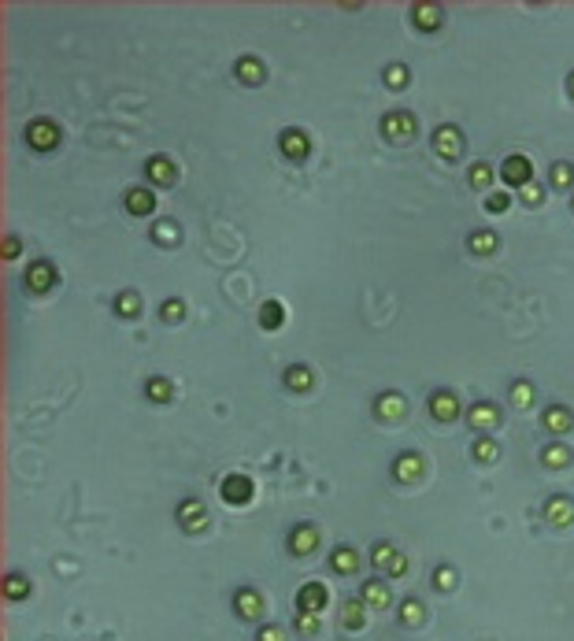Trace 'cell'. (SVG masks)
<instances>
[{"mask_svg": "<svg viewBox=\"0 0 574 641\" xmlns=\"http://www.w3.org/2000/svg\"><path fill=\"white\" fill-rule=\"evenodd\" d=\"M219 493H223L226 504H249L252 501V482L244 479V474H226Z\"/></svg>", "mask_w": 574, "mask_h": 641, "instance_id": "cell-2", "label": "cell"}, {"mask_svg": "<svg viewBox=\"0 0 574 641\" xmlns=\"http://www.w3.org/2000/svg\"><path fill=\"white\" fill-rule=\"evenodd\" d=\"M567 89H570V96H574V74L567 78Z\"/></svg>", "mask_w": 574, "mask_h": 641, "instance_id": "cell-47", "label": "cell"}, {"mask_svg": "<svg viewBox=\"0 0 574 641\" xmlns=\"http://www.w3.org/2000/svg\"><path fill=\"white\" fill-rule=\"evenodd\" d=\"M297 627H300L304 634H315L319 623H315V615H297Z\"/></svg>", "mask_w": 574, "mask_h": 641, "instance_id": "cell-44", "label": "cell"}, {"mask_svg": "<svg viewBox=\"0 0 574 641\" xmlns=\"http://www.w3.org/2000/svg\"><path fill=\"white\" fill-rule=\"evenodd\" d=\"M552 182L556 186H570L574 182V167H570V163H556V167H552Z\"/></svg>", "mask_w": 574, "mask_h": 641, "instance_id": "cell-32", "label": "cell"}, {"mask_svg": "<svg viewBox=\"0 0 574 641\" xmlns=\"http://www.w3.org/2000/svg\"><path fill=\"white\" fill-rule=\"evenodd\" d=\"M237 74L256 86V82H264V63L259 60H237Z\"/></svg>", "mask_w": 574, "mask_h": 641, "instance_id": "cell-23", "label": "cell"}, {"mask_svg": "<svg viewBox=\"0 0 574 641\" xmlns=\"http://www.w3.org/2000/svg\"><path fill=\"white\" fill-rule=\"evenodd\" d=\"M344 627H349V630L364 627V604H356V601L344 604Z\"/></svg>", "mask_w": 574, "mask_h": 641, "instance_id": "cell-29", "label": "cell"}, {"mask_svg": "<svg viewBox=\"0 0 574 641\" xmlns=\"http://www.w3.org/2000/svg\"><path fill=\"white\" fill-rule=\"evenodd\" d=\"M259 641H282V630H278V627H264V630H259Z\"/></svg>", "mask_w": 574, "mask_h": 641, "instance_id": "cell-45", "label": "cell"}, {"mask_svg": "<svg viewBox=\"0 0 574 641\" xmlns=\"http://www.w3.org/2000/svg\"><path fill=\"white\" fill-rule=\"evenodd\" d=\"M297 608L304 615H319L322 608H326V586L322 582H308L300 593H297Z\"/></svg>", "mask_w": 574, "mask_h": 641, "instance_id": "cell-4", "label": "cell"}, {"mask_svg": "<svg viewBox=\"0 0 574 641\" xmlns=\"http://www.w3.org/2000/svg\"><path fill=\"white\" fill-rule=\"evenodd\" d=\"M386 82H389L393 89H400L404 82H407V67H404V63H393V67H386Z\"/></svg>", "mask_w": 574, "mask_h": 641, "instance_id": "cell-31", "label": "cell"}, {"mask_svg": "<svg viewBox=\"0 0 574 641\" xmlns=\"http://www.w3.org/2000/svg\"><path fill=\"white\" fill-rule=\"evenodd\" d=\"M474 456H478L482 464H493V459H497V445H493L489 437H482L478 445H474Z\"/></svg>", "mask_w": 574, "mask_h": 641, "instance_id": "cell-33", "label": "cell"}, {"mask_svg": "<svg viewBox=\"0 0 574 641\" xmlns=\"http://www.w3.org/2000/svg\"><path fill=\"white\" fill-rule=\"evenodd\" d=\"M26 138H30V145H34V149H56V141H60V130H56V123H34L26 130Z\"/></svg>", "mask_w": 574, "mask_h": 641, "instance_id": "cell-6", "label": "cell"}, {"mask_svg": "<svg viewBox=\"0 0 574 641\" xmlns=\"http://www.w3.org/2000/svg\"><path fill=\"white\" fill-rule=\"evenodd\" d=\"M471 249L478 252V256H493V249H497V234H493V230H478V234H471Z\"/></svg>", "mask_w": 574, "mask_h": 641, "instance_id": "cell-21", "label": "cell"}, {"mask_svg": "<svg viewBox=\"0 0 574 641\" xmlns=\"http://www.w3.org/2000/svg\"><path fill=\"white\" fill-rule=\"evenodd\" d=\"M334 567H337L341 574H349V571L359 567V556H356L352 549H337V552H334Z\"/></svg>", "mask_w": 574, "mask_h": 641, "instance_id": "cell-25", "label": "cell"}, {"mask_svg": "<svg viewBox=\"0 0 574 641\" xmlns=\"http://www.w3.org/2000/svg\"><path fill=\"white\" fill-rule=\"evenodd\" d=\"M156 238H159V241H167V245H171V241H178V226H174V223H159V226H156Z\"/></svg>", "mask_w": 574, "mask_h": 641, "instance_id": "cell-43", "label": "cell"}, {"mask_svg": "<svg viewBox=\"0 0 574 641\" xmlns=\"http://www.w3.org/2000/svg\"><path fill=\"white\" fill-rule=\"evenodd\" d=\"M282 152L289 160H304L308 156V134H304V130H286V134H282Z\"/></svg>", "mask_w": 574, "mask_h": 641, "instance_id": "cell-10", "label": "cell"}, {"mask_svg": "<svg viewBox=\"0 0 574 641\" xmlns=\"http://www.w3.org/2000/svg\"><path fill=\"white\" fill-rule=\"evenodd\" d=\"M541 459H545L548 467H567V464H570V452H567L563 445H548Z\"/></svg>", "mask_w": 574, "mask_h": 641, "instance_id": "cell-27", "label": "cell"}, {"mask_svg": "<svg viewBox=\"0 0 574 641\" xmlns=\"http://www.w3.org/2000/svg\"><path fill=\"white\" fill-rule=\"evenodd\" d=\"M434 586H437V589H452V586H456V571H452V567H437Z\"/></svg>", "mask_w": 574, "mask_h": 641, "instance_id": "cell-35", "label": "cell"}, {"mask_svg": "<svg viewBox=\"0 0 574 641\" xmlns=\"http://www.w3.org/2000/svg\"><path fill=\"white\" fill-rule=\"evenodd\" d=\"M364 601H367V604H374V608L389 604V589H386V582H367V589H364Z\"/></svg>", "mask_w": 574, "mask_h": 641, "instance_id": "cell-24", "label": "cell"}, {"mask_svg": "<svg viewBox=\"0 0 574 641\" xmlns=\"http://www.w3.org/2000/svg\"><path fill=\"white\" fill-rule=\"evenodd\" d=\"M415 23H419L422 30H437V23H441V11H437L434 4H415Z\"/></svg>", "mask_w": 574, "mask_h": 641, "instance_id": "cell-22", "label": "cell"}, {"mask_svg": "<svg viewBox=\"0 0 574 641\" xmlns=\"http://www.w3.org/2000/svg\"><path fill=\"white\" fill-rule=\"evenodd\" d=\"M545 515H548V523H556V527H567V523H574V504L567 497H552Z\"/></svg>", "mask_w": 574, "mask_h": 641, "instance_id": "cell-11", "label": "cell"}, {"mask_svg": "<svg viewBox=\"0 0 574 641\" xmlns=\"http://www.w3.org/2000/svg\"><path fill=\"white\" fill-rule=\"evenodd\" d=\"M522 201H527V204H541V201H545V193H541V186L527 182V186H522Z\"/></svg>", "mask_w": 574, "mask_h": 641, "instance_id": "cell-41", "label": "cell"}, {"mask_svg": "<svg viewBox=\"0 0 574 641\" xmlns=\"http://www.w3.org/2000/svg\"><path fill=\"white\" fill-rule=\"evenodd\" d=\"M178 519H182V527L186 530H204V508H201V501H186L182 508H178Z\"/></svg>", "mask_w": 574, "mask_h": 641, "instance_id": "cell-12", "label": "cell"}, {"mask_svg": "<svg viewBox=\"0 0 574 641\" xmlns=\"http://www.w3.org/2000/svg\"><path fill=\"white\" fill-rule=\"evenodd\" d=\"M145 393H149L152 401H167L171 397V382H167V378H152V382L145 386Z\"/></svg>", "mask_w": 574, "mask_h": 641, "instance_id": "cell-30", "label": "cell"}, {"mask_svg": "<svg viewBox=\"0 0 574 641\" xmlns=\"http://www.w3.org/2000/svg\"><path fill=\"white\" fill-rule=\"evenodd\" d=\"M234 604H237V612H241L244 619H256L259 612H264V604H259V597L252 593V589H241V593H237V601H234Z\"/></svg>", "mask_w": 574, "mask_h": 641, "instance_id": "cell-19", "label": "cell"}, {"mask_svg": "<svg viewBox=\"0 0 574 641\" xmlns=\"http://www.w3.org/2000/svg\"><path fill=\"white\" fill-rule=\"evenodd\" d=\"M393 471H397V479H400V482H415L419 474H422V459H419L415 452H404V456L397 459V467H393Z\"/></svg>", "mask_w": 574, "mask_h": 641, "instance_id": "cell-14", "label": "cell"}, {"mask_svg": "<svg viewBox=\"0 0 574 641\" xmlns=\"http://www.w3.org/2000/svg\"><path fill=\"white\" fill-rule=\"evenodd\" d=\"M434 149L445 156V160H456L459 152H463V138H459V130H456V126H441L437 134H434Z\"/></svg>", "mask_w": 574, "mask_h": 641, "instance_id": "cell-5", "label": "cell"}, {"mask_svg": "<svg viewBox=\"0 0 574 641\" xmlns=\"http://www.w3.org/2000/svg\"><path fill=\"white\" fill-rule=\"evenodd\" d=\"M145 171H149V178H152V182H159V186H171L174 174H178L174 163H171L167 156H152L149 163H145Z\"/></svg>", "mask_w": 574, "mask_h": 641, "instance_id": "cell-9", "label": "cell"}, {"mask_svg": "<svg viewBox=\"0 0 574 641\" xmlns=\"http://www.w3.org/2000/svg\"><path fill=\"white\" fill-rule=\"evenodd\" d=\"M282 323H286V308L278 301H267L264 308H259V326H264V330H278Z\"/></svg>", "mask_w": 574, "mask_h": 641, "instance_id": "cell-16", "label": "cell"}, {"mask_svg": "<svg viewBox=\"0 0 574 641\" xmlns=\"http://www.w3.org/2000/svg\"><path fill=\"white\" fill-rule=\"evenodd\" d=\"M500 178L507 186H527V182H534V163L527 160V156H507L504 160V167H500Z\"/></svg>", "mask_w": 574, "mask_h": 641, "instance_id": "cell-1", "label": "cell"}, {"mask_svg": "<svg viewBox=\"0 0 574 641\" xmlns=\"http://www.w3.org/2000/svg\"><path fill=\"white\" fill-rule=\"evenodd\" d=\"M182 316H186V304H182V301H167V304H163V319H167V323H178Z\"/></svg>", "mask_w": 574, "mask_h": 641, "instance_id": "cell-37", "label": "cell"}, {"mask_svg": "<svg viewBox=\"0 0 574 641\" xmlns=\"http://www.w3.org/2000/svg\"><path fill=\"white\" fill-rule=\"evenodd\" d=\"M26 589H30V586H26L23 574H11V579H8V597L19 601V597H26Z\"/></svg>", "mask_w": 574, "mask_h": 641, "instance_id": "cell-38", "label": "cell"}, {"mask_svg": "<svg viewBox=\"0 0 574 641\" xmlns=\"http://www.w3.org/2000/svg\"><path fill=\"white\" fill-rule=\"evenodd\" d=\"M489 178H493V171H489L485 163H474L471 167V186H489Z\"/></svg>", "mask_w": 574, "mask_h": 641, "instance_id": "cell-36", "label": "cell"}, {"mask_svg": "<svg viewBox=\"0 0 574 641\" xmlns=\"http://www.w3.org/2000/svg\"><path fill=\"white\" fill-rule=\"evenodd\" d=\"M115 308H119L126 319H134V316H137V308H141V301H137V293H119V301H115Z\"/></svg>", "mask_w": 574, "mask_h": 641, "instance_id": "cell-28", "label": "cell"}, {"mask_svg": "<svg viewBox=\"0 0 574 641\" xmlns=\"http://www.w3.org/2000/svg\"><path fill=\"white\" fill-rule=\"evenodd\" d=\"M4 252H8V260H11L15 252H19V241H15V238H8V241H4Z\"/></svg>", "mask_w": 574, "mask_h": 641, "instance_id": "cell-46", "label": "cell"}, {"mask_svg": "<svg viewBox=\"0 0 574 641\" xmlns=\"http://www.w3.org/2000/svg\"><path fill=\"white\" fill-rule=\"evenodd\" d=\"M512 401H515L519 408H527V404L534 401V393H530V386H527V382H519V386L512 389Z\"/></svg>", "mask_w": 574, "mask_h": 641, "instance_id": "cell-39", "label": "cell"}, {"mask_svg": "<svg viewBox=\"0 0 574 641\" xmlns=\"http://www.w3.org/2000/svg\"><path fill=\"white\" fill-rule=\"evenodd\" d=\"M286 386L289 389H308L311 386V371L308 367H289L286 371Z\"/></svg>", "mask_w": 574, "mask_h": 641, "instance_id": "cell-26", "label": "cell"}, {"mask_svg": "<svg viewBox=\"0 0 574 641\" xmlns=\"http://www.w3.org/2000/svg\"><path fill=\"white\" fill-rule=\"evenodd\" d=\"M400 619L407 623V627H415V623L422 619V604H419V601H404V612H400Z\"/></svg>", "mask_w": 574, "mask_h": 641, "instance_id": "cell-34", "label": "cell"}, {"mask_svg": "<svg viewBox=\"0 0 574 641\" xmlns=\"http://www.w3.org/2000/svg\"><path fill=\"white\" fill-rule=\"evenodd\" d=\"M126 208L134 211V216H149V211L156 208V196L149 189H130L126 193Z\"/></svg>", "mask_w": 574, "mask_h": 641, "instance_id": "cell-15", "label": "cell"}, {"mask_svg": "<svg viewBox=\"0 0 574 641\" xmlns=\"http://www.w3.org/2000/svg\"><path fill=\"white\" fill-rule=\"evenodd\" d=\"M430 412H434V419H441V423H449V419H456L459 416V404H456V397L452 393H434L430 397Z\"/></svg>", "mask_w": 574, "mask_h": 641, "instance_id": "cell-8", "label": "cell"}, {"mask_svg": "<svg viewBox=\"0 0 574 641\" xmlns=\"http://www.w3.org/2000/svg\"><path fill=\"white\" fill-rule=\"evenodd\" d=\"M378 416L382 419H400L404 416V401L397 397V393H382V397H378Z\"/></svg>", "mask_w": 574, "mask_h": 641, "instance_id": "cell-20", "label": "cell"}, {"mask_svg": "<svg viewBox=\"0 0 574 641\" xmlns=\"http://www.w3.org/2000/svg\"><path fill=\"white\" fill-rule=\"evenodd\" d=\"M371 560L378 564V567H386V564H393V560H397V552H393L389 545H378V549H374V556H371Z\"/></svg>", "mask_w": 574, "mask_h": 641, "instance_id": "cell-40", "label": "cell"}, {"mask_svg": "<svg viewBox=\"0 0 574 641\" xmlns=\"http://www.w3.org/2000/svg\"><path fill=\"white\" fill-rule=\"evenodd\" d=\"M504 208H507V193H493V196L485 201V211H493V216H500Z\"/></svg>", "mask_w": 574, "mask_h": 641, "instance_id": "cell-42", "label": "cell"}, {"mask_svg": "<svg viewBox=\"0 0 574 641\" xmlns=\"http://www.w3.org/2000/svg\"><path fill=\"white\" fill-rule=\"evenodd\" d=\"M570 423H574V419H570L567 408H548V412H545V426H548L552 434H567Z\"/></svg>", "mask_w": 574, "mask_h": 641, "instance_id": "cell-18", "label": "cell"}, {"mask_svg": "<svg viewBox=\"0 0 574 641\" xmlns=\"http://www.w3.org/2000/svg\"><path fill=\"white\" fill-rule=\"evenodd\" d=\"M315 541H319V534L311 530V527H297V530L289 534V545H293V552H300V556L315 549Z\"/></svg>", "mask_w": 574, "mask_h": 641, "instance_id": "cell-17", "label": "cell"}, {"mask_svg": "<svg viewBox=\"0 0 574 641\" xmlns=\"http://www.w3.org/2000/svg\"><path fill=\"white\" fill-rule=\"evenodd\" d=\"M497 419H500V412L493 404H474L471 408V426H474V430H493Z\"/></svg>", "mask_w": 574, "mask_h": 641, "instance_id": "cell-13", "label": "cell"}, {"mask_svg": "<svg viewBox=\"0 0 574 641\" xmlns=\"http://www.w3.org/2000/svg\"><path fill=\"white\" fill-rule=\"evenodd\" d=\"M382 134L386 138H393V141H407L415 134V119L407 111H389L386 119H382Z\"/></svg>", "mask_w": 574, "mask_h": 641, "instance_id": "cell-3", "label": "cell"}, {"mask_svg": "<svg viewBox=\"0 0 574 641\" xmlns=\"http://www.w3.org/2000/svg\"><path fill=\"white\" fill-rule=\"evenodd\" d=\"M26 282H30V289H48L56 282V271H52V264H45V260H34L30 264V271H26Z\"/></svg>", "mask_w": 574, "mask_h": 641, "instance_id": "cell-7", "label": "cell"}]
</instances>
